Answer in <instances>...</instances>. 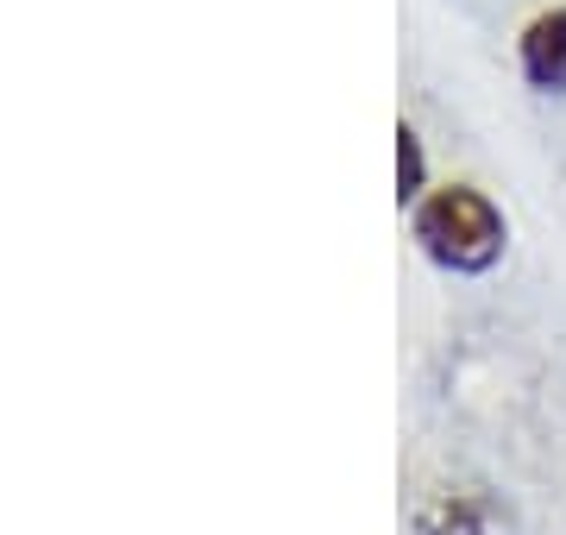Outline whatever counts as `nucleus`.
I'll use <instances>...</instances> for the list:
<instances>
[{"instance_id":"f03ea898","label":"nucleus","mask_w":566,"mask_h":535,"mask_svg":"<svg viewBox=\"0 0 566 535\" xmlns=\"http://www.w3.org/2000/svg\"><path fill=\"white\" fill-rule=\"evenodd\" d=\"M416 535H516V516L485 485H441L416 504Z\"/></svg>"},{"instance_id":"20e7f679","label":"nucleus","mask_w":566,"mask_h":535,"mask_svg":"<svg viewBox=\"0 0 566 535\" xmlns=\"http://www.w3.org/2000/svg\"><path fill=\"white\" fill-rule=\"evenodd\" d=\"M397 196L403 202H422L428 196V158H422V139L416 133H397Z\"/></svg>"},{"instance_id":"f257e3e1","label":"nucleus","mask_w":566,"mask_h":535,"mask_svg":"<svg viewBox=\"0 0 566 535\" xmlns=\"http://www.w3.org/2000/svg\"><path fill=\"white\" fill-rule=\"evenodd\" d=\"M416 246L428 252V265L453 271V277H485L510 246V221L485 189L447 183L416 202Z\"/></svg>"},{"instance_id":"7ed1b4c3","label":"nucleus","mask_w":566,"mask_h":535,"mask_svg":"<svg viewBox=\"0 0 566 535\" xmlns=\"http://www.w3.org/2000/svg\"><path fill=\"white\" fill-rule=\"evenodd\" d=\"M516 63H523V83L535 95H566V0L542 7L516 39Z\"/></svg>"}]
</instances>
